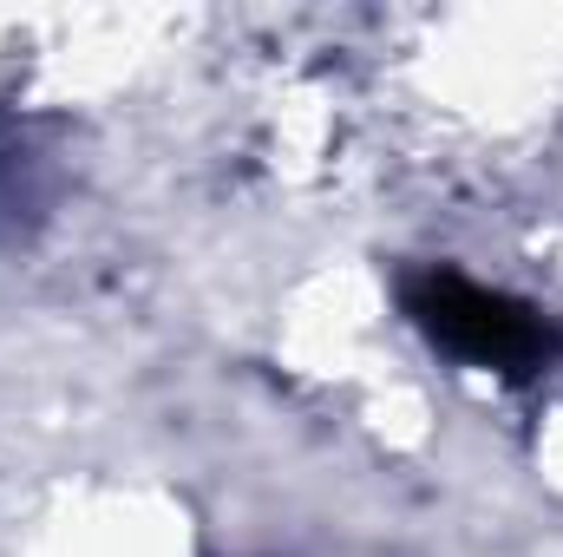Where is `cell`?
Returning a JSON list of instances; mask_svg holds the SVG:
<instances>
[{
  "instance_id": "7a4b0ae2",
  "label": "cell",
  "mask_w": 563,
  "mask_h": 557,
  "mask_svg": "<svg viewBox=\"0 0 563 557\" xmlns=\"http://www.w3.org/2000/svg\"><path fill=\"white\" fill-rule=\"evenodd\" d=\"M46 197H53V177H46V157L26 139L0 132V250L7 243H26L46 217Z\"/></svg>"
},
{
  "instance_id": "6da1fadb",
  "label": "cell",
  "mask_w": 563,
  "mask_h": 557,
  "mask_svg": "<svg viewBox=\"0 0 563 557\" xmlns=\"http://www.w3.org/2000/svg\"><path fill=\"white\" fill-rule=\"evenodd\" d=\"M400 308L413 315V328L432 348L498 381H538L563 354V328L538 302L485 288L459 270H413L400 282Z\"/></svg>"
}]
</instances>
